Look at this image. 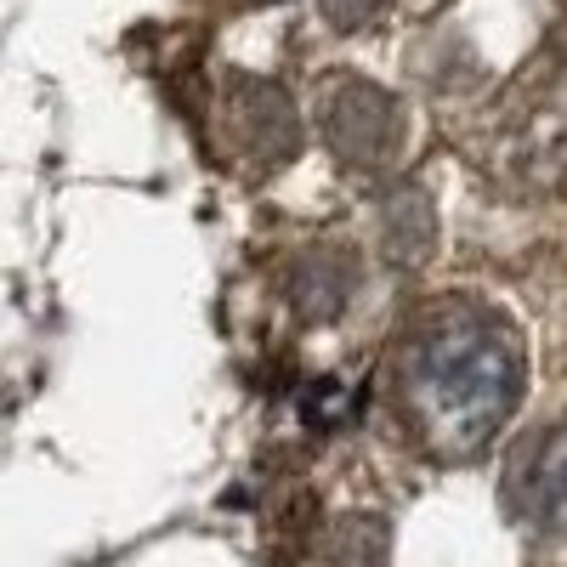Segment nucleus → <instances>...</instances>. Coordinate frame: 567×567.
Here are the masks:
<instances>
[{
	"label": "nucleus",
	"instance_id": "1",
	"mask_svg": "<svg viewBox=\"0 0 567 567\" xmlns=\"http://www.w3.org/2000/svg\"><path fill=\"white\" fill-rule=\"evenodd\" d=\"M398 392L420 443L465 460L494 443L523 398V347L483 307H437L403 347Z\"/></svg>",
	"mask_w": 567,
	"mask_h": 567
},
{
	"label": "nucleus",
	"instance_id": "2",
	"mask_svg": "<svg viewBox=\"0 0 567 567\" xmlns=\"http://www.w3.org/2000/svg\"><path fill=\"white\" fill-rule=\"evenodd\" d=\"M318 125H323L329 154L352 171L386 165L403 142V109L392 103V91H381L374 80H358V74L329 80L323 103H318Z\"/></svg>",
	"mask_w": 567,
	"mask_h": 567
},
{
	"label": "nucleus",
	"instance_id": "3",
	"mask_svg": "<svg viewBox=\"0 0 567 567\" xmlns=\"http://www.w3.org/2000/svg\"><path fill=\"white\" fill-rule=\"evenodd\" d=\"M511 499L545 534H567V420L539 432L511 465Z\"/></svg>",
	"mask_w": 567,
	"mask_h": 567
},
{
	"label": "nucleus",
	"instance_id": "4",
	"mask_svg": "<svg viewBox=\"0 0 567 567\" xmlns=\"http://www.w3.org/2000/svg\"><path fill=\"white\" fill-rule=\"evenodd\" d=\"M227 120H233V142L256 159H272V165L290 154L296 136H301L290 97H284L278 85H261V80H245L239 97H227Z\"/></svg>",
	"mask_w": 567,
	"mask_h": 567
},
{
	"label": "nucleus",
	"instance_id": "5",
	"mask_svg": "<svg viewBox=\"0 0 567 567\" xmlns=\"http://www.w3.org/2000/svg\"><path fill=\"white\" fill-rule=\"evenodd\" d=\"M352 296V267L336 256V250H318L307 261H296L290 272V301L307 312V318H336Z\"/></svg>",
	"mask_w": 567,
	"mask_h": 567
},
{
	"label": "nucleus",
	"instance_id": "6",
	"mask_svg": "<svg viewBox=\"0 0 567 567\" xmlns=\"http://www.w3.org/2000/svg\"><path fill=\"white\" fill-rule=\"evenodd\" d=\"M318 7H323V18L336 29H363L374 12L386 7V0H318Z\"/></svg>",
	"mask_w": 567,
	"mask_h": 567
}]
</instances>
